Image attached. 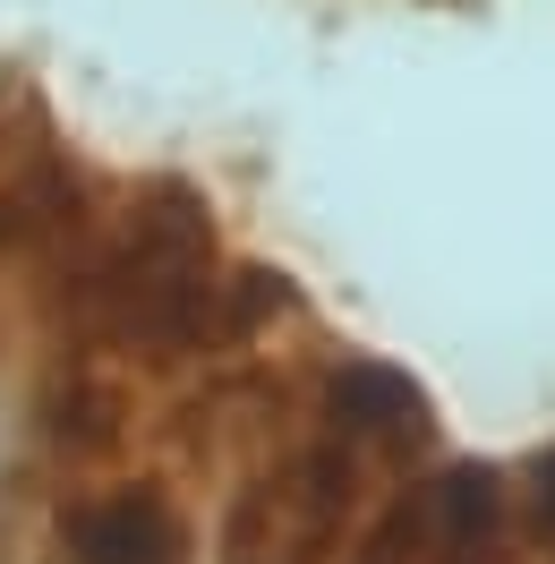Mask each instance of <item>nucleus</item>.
Here are the masks:
<instances>
[{
  "label": "nucleus",
  "mask_w": 555,
  "mask_h": 564,
  "mask_svg": "<svg viewBox=\"0 0 555 564\" xmlns=\"http://www.w3.org/2000/svg\"><path fill=\"white\" fill-rule=\"evenodd\" d=\"M377 479H393V470L377 454H359L334 420H316L308 402V420L231 479L206 556L214 564H334L350 547L359 513L377 505Z\"/></svg>",
  "instance_id": "obj_1"
},
{
  "label": "nucleus",
  "mask_w": 555,
  "mask_h": 564,
  "mask_svg": "<svg viewBox=\"0 0 555 564\" xmlns=\"http://www.w3.org/2000/svg\"><path fill=\"white\" fill-rule=\"evenodd\" d=\"M427 564H530L513 522V470L436 462V556Z\"/></svg>",
  "instance_id": "obj_3"
},
{
  "label": "nucleus",
  "mask_w": 555,
  "mask_h": 564,
  "mask_svg": "<svg viewBox=\"0 0 555 564\" xmlns=\"http://www.w3.org/2000/svg\"><path fill=\"white\" fill-rule=\"evenodd\" d=\"M427 556H436V462L393 479L359 513V530H350V547L334 564H427Z\"/></svg>",
  "instance_id": "obj_4"
},
{
  "label": "nucleus",
  "mask_w": 555,
  "mask_h": 564,
  "mask_svg": "<svg viewBox=\"0 0 555 564\" xmlns=\"http://www.w3.org/2000/svg\"><path fill=\"white\" fill-rule=\"evenodd\" d=\"M43 556L52 564H206L197 505L172 462H104L61 470L43 505Z\"/></svg>",
  "instance_id": "obj_2"
}]
</instances>
